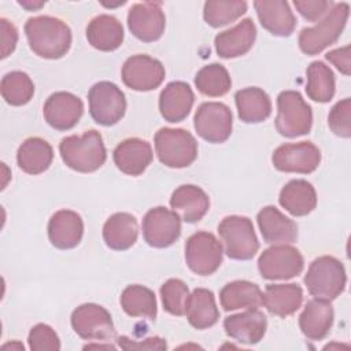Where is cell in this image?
I'll return each mask as SVG.
<instances>
[{
	"label": "cell",
	"instance_id": "obj_1",
	"mask_svg": "<svg viewBox=\"0 0 351 351\" xmlns=\"http://www.w3.org/2000/svg\"><path fill=\"white\" fill-rule=\"evenodd\" d=\"M25 34L30 49L44 59H59L71 47V30L59 18L40 15L29 18Z\"/></svg>",
	"mask_w": 351,
	"mask_h": 351
},
{
	"label": "cell",
	"instance_id": "obj_2",
	"mask_svg": "<svg viewBox=\"0 0 351 351\" xmlns=\"http://www.w3.org/2000/svg\"><path fill=\"white\" fill-rule=\"evenodd\" d=\"M59 152L64 165L80 173L96 171L107 158L101 134L96 130L64 137L59 144Z\"/></svg>",
	"mask_w": 351,
	"mask_h": 351
},
{
	"label": "cell",
	"instance_id": "obj_3",
	"mask_svg": "<svg viewBox=\"0 0 351 351\" xmlns=\"http://www.w3.org/2000/svg\"><path fill=\"white\" fill-rule=\"evenodd\" d=\"M347 276L343 263L335 256L324 255L314 259L304 276V284L315 299L333 300L346 288Z\"/></svg>",
	"mask_w": 351,
	"mask_h": 351
},
{
	"label": "cell",
	"instance_id": "obj_4",
	"mask_svg": "<svg viewBox=\"0 0 351 351\" xmlns=\"http://www.w3.org/2000/svg\"><path fill=\"white\" fill-rule=\"evenodd\" d=\"M350 14V5L347 3L333 4L321 19L313 27H304L299 34V48L306 55H317L329 45L335 44L346 23Z\"/></svg>",
	"mask_w": 351,
	"mask_h": 351
},
{
	"label": "cell",
	"instance_id": "obj_5",
	"mask_svg": "<svg viewBox=\"0 0 351 351\" xmlns=\"http://www.w3.org/2000/svg\"><path fill=\"white\" fill-rule=\"evenodd\" d=\"M155 151L167 167H188L197 158V143L185 129L162 128L155 134Z\"/></svg>",
	"mask_w": 351,
	"mask_h": 351
},
{
	"label": "cell",
	"instance_id": "obj_6",
	"mask_svg": "<svg viewBox=\"0 0 351 351\" xmlns=\"http://www.w3.org/2000/svg\"><path fill=\"white\" fill-rule=\"evenodd\" d=\"M218 233L223 241L225 252L230 259L248 261L252 259L259 250L254 225L247 217H225L218 225Z\"/></svg>",
	"mask_w": 351,
	"mask_h": 351
},
{
	"label": "cell",
	"instance_id": "obj_7",
	"mask_svg": "<svg viewBox=\"0 0 351 351\" xmlns=\"http://www.w3.org/2000/svg\"><path fill=\"white\" fill-rule=\"evenodd\" d=\"M313 112L296 90H284L277 97L276 129L281 136L298 137L311 130Z\"/></svg>",
	"mask_w": 351,
	"mask_h": 351
},
{
	"label": "cell",
	"instance_id": "obj_8",
	"mask_svg": "<svg viewBox=\"0 0 351 351\" xmlns=\"http://www.w3.org/2000/svg\"><path fill=\"white\" fill-rule=\"evenodd\" d=\"M88 101L92 119L101 126L118 123L126 111L123 92L110 81L95 84L88 92Z\"/></svg>",
	"mask_w": 351,
	"mask_h": 351
},
{
	"label": "cell",
	"instance_id": "obj_9",
	"mask_svg": "<svg viewBox=\"0 0 351 351\" xmlns=\"http://www.w3.org/2000/svg\"><path fill=\"white\" fill-rule=\"evenodd\" d=\"M196 133L206 141L213 144L223 143L229 138L233 126L230 108L218 101L202 103L193 118Z\"/></svg>",
	"mask_w": 351,
	"mask_h": 351
},
{
	"label": "cell",
	"instance_id": "obj_10",
	"mask_svg": "<svg viewBox=\"0 0 351 351\" xmlns=\"http://www.w3.org/2000/svg\"><path fill=\"white\" fill-rule=\"evenodd\" d=\"M185 262L199 276H210L222 263V245L210 232H196L185 243Z\"/></svg>",
	"mask_w": 351,
	"mask_h": 351
},
{
	"label": "cell",
	"instance_id": "obj_11",
	"mask_svg": "<svg viewBox=\"0 0 351 351\" xmlns=\"http://www.w3.org/2000/svg\"><path fill=\"white\" fill-rule=\"evenodd\" d=\"M304 259L299 250L292 245L278 244L266 248L259 259L258 269L266 280H288L302 273Z\"/></svg>",
	"mask_w": 351,
	"mask_h": 351
},
{
	"label": "cell",
	"instance_id": "obj_12",
	"mask_svg": "<svg viewBox=\"0 0 351 351\" xmlns=\"http://www.w3.org/2000/svg\"><path fill=\"white\" fill-rule=\"evenodd\" d=\"M71 326L84 340H111L115 337V328L111 314L96 303L78 306L71 314Z\"/></svg>",
	"mask_w": 351,
	"mask_h": 351
},
{
	"label": "cell",
	"instance_id": "obj_13",
	"mask_svg": "<svg viewBox=\"0 0 351 351\" xmlns=\"http://www.w3.org/2000/svg\"><path fill=\"white\" fill-rule=\"evenodd\" d=\"M181 234V218L166 207H154L143 219V237L154 248H166L174 244Z\"/></svg>",
	"mask_w": 351,
	"mask_h": 351
},
{
	"label": "cell",
	"instance_id": "obj_14",
	"mask_svg": "<svg viewBox=\"0 0 351 351\" xmlns=\"http://www.w3.org/2000/svg\"><path fill=\"white\" fill-rule=\"evenodd\" d=\"M321 162V152L310 141L282 144L271 155L273 166L284 173H313Z\"/></svg>",
	"mask_w": 351,
	"mask_h": 351
},
{
	"label": "cell",
	"instance_id": "obj_15",
	"mask_svg": "<svg viewBox=\"0 0 351 351\" xmlns=\"http://www.w3.org/2000/svg\"><path fill=\"white\" fill-rule=\"evenodd\" d=\"M166 18L160 1L136 3L128 14V27L130 33L144 43L159 40L165 32Z\"/></svg>",
	"mask_w": 351,
	"mask_h": 351
},
{
	"label": "cell",
	"instance_id": "obj_16",
	"mask_svg": "<svg viewBox=\"0 0 351 351\" xmlns=\"http://www.w3.org/2000/svg\"><path fill=\"white\" fill-rule=\"evenodd\" d=\"M165 80L163 64L148 55H133L122 66L123 84L138 92L156 89Z\"/></svg>",
	"mask_w": 351,
	"mask_h": 351
},
{
	"label": "cell",
	"instance_id": "obj_17",
	"mask_svg": "<svg viewBox=\"0 0 351 351\" xmlns=\"http://www.w3.org/2000/svg\"><path fill=\"white\" fill-rule=\"evenodd\" d=\"M84 112L81 99L70 92L52 93L43 107L44 119L56 130H69L77 125Z\"/></svg>",
	"mask_w": 351,
	"mask_h": 351
},
{
	"label": "cell",
	"instance_id": "obj_18",
	"mask_svg": "<svg viewBox=\"0 0 351 351\" xmlns=\"http://www.w3.org/2000/svg\"><path fill=\"white\" fill-rule=\"evenodd\" d=\"M266 315L258 308H248L244 313L229 315L223 321L226 335L243 344L259 343L266 333Z\"/></svg>",
	"mask_w": 351,
	"mask_h": 351
},
{
	"label": "cell",
	"instance_id": "obj_19",
	"mask_svg": "<svg viewBox=\"0 0 351 351\" xmlns=\"http://www.w3.org/2000/svg\"><path fill=\"white\" fill-rule=\"evenodd\" d=\"M261 25L273 36L288 37L293 33L296 18L284 0H258L254 3Z\"/></svg>",
	"mask_w": 351,
	"mask_h": 351
},
{
	"label": "cell",
	"instance_id": "obj_20",
	"mask_svg": "<svg viewBox=\"0 0 351 351\" xmlns=\"http://www.w3.org/2000/svg\"><path fill=\"white\" fill-rule=\"evenodd\" d=\"M256 27L252 19L245 18L229 30L217 34L214 44L219 58L230 59L245 55L254 45Z\"/></svg>",
	"mask_w": 351,
	"mask_h": 351
},
{
	"label": "cell",
	"instance_id": "obj_21",
	"mask_svg": "<svg viewBox=\"0 0 351 351\" xmlns=\"http://www.w3.org/2000/svg\"><path fill=\"white\" fill-rule=\"evenodd\" d=\"M262 237L269 244H289L298 239V225L277 207L266 206L256 215Z\"/></svg>",
	"mask_w": 351,
	"mask_h": 351
},
{
	"label": "cell",
	"instance_id": "obj_22",
	"mask_svg": "<svg viewBox=\"0 0 351 351\" xmlns=\"http://www.w3.org/2000/svg\"><path fill=\"white\" fill-rule=\"evenodd\" d=\"M84 234V222L80 214L71 210L56 211L48 222V239L59 250H70L80 244Z\"/></svg>",
	"mask_w": 351,
	"mask_h": 351
},
{
	"label": "cell",
	"instance_id": "obj_23",
	"mask_svg": "<svg viewBox=\"0 0 351 351\" xmlns=\"http://www.w3.org/2000/svg\"><path fill=\"white\" fill-rule=\"evenodd\" d=\"M114 163L128 176H140L152 162V148L148 141L132 137L121 141L112 152Z\"/></svg>",
	"mask_w": 351,
	"mask_h": 351
},
{
	"label": "cell",
	"instance_id": "obj_24",
	"mask_svg": "<svg viewBox=\"0 0 351 351\" xmlns=\"http://www.w3.org/2000/svg\"><path fill=\"white\" fill-rule=\"evenodd\" d=\"M195 95L191 86L182 81L167 84L159 96V111L165 121L176 123L184 121L192 110Z\"/></svg>",
	"mask_w": 351,
	"mask_h": 351
},
{
	"label": "cell",
	"instance_id": "obj_25",
	"mask_svg": "<svg viewBox=\"0 0 351 351\" xmlns=\"http://www.w3.org/2000/svg\"><path fill=\"white\" fill-rule=\"evenodd\" d=\"M170 206L173 211L186 223L199 222L210 208V199L207 193L196 185L178 186L171 197Z\"/></svg>",
	"mask_w": 351,
	"mask_h": 351
},
{
	"label": "cell",
	"instance_id": "obj_26",
	"mask_svg": "<svg viewBox=\"0 0 351 351\" xmlns=\"http://www.w3.org/2000/svg\"><path fill=\"white\" fill-rule=\"evenodd\" d=\"M333 317V307L328 300H308L299 315L300 330L310 340H322L332 328Z\"/></svg>",
	"mask_w": 351,
	"mask_h": 351
},
{
	"label": "cell",
	"instance_id": "obj_27",
	"mask_svg": "<svg viewBox=\"0 0 351 351\" xmlns=\"http://www.w3.org/2000/svg\"><path fill=\"white\" fill-rule=\"evenodd\" d=\"M86 40L99 51H115L123 41L122 23L112 15H97L86 26Z\"/></svg>",
	"mask_w": 351,
	"mask_h": 351
},
{
	"label": "cell",
	"instance_id": "obj_28",
	"mask_svg": "<svg viewBox=\"0 0 351 351\" xmlns=\"http://www.w3.org/2000/svg\"><path fill=\"white\" fill-rule=\"evenodd\" d=\"M138 226L129 213L112 214L103 226V239L108 248L115 251L129 250L137 240Z\"/></svg>",
	"mask_w": 351,
	"mask_h": 351
},
{
	"label": "cell",
	"instance_id": "obj_29",
	"mask_svg": "<svg viewBox=\"0 0 351 351\" xmlns=\"http://www.w3.org/2000/svg\"><path fill=\"white\" fill-rule=\"evenodd\" d=\"M303 302V291L298 284H270L262 296V304L278 317L293 314Z\"/></svg>",
	"mask_w": 351,
	"mask_h": 351
},
{
	"label": "cell",
	"instance_id": "obj_30",
	"mask_svg": "<svg viewBox=\"0 0 351 351\" xmlns=\"http://www.w3.org/2000/svg\"><path fill=\"white\" fill-rule=\"evenodd\" d=\"M278 202L293 217H304L315 208L317 193L308 181L291 180L282 186Z\"/></svg>",
	"mask_w": 351,
	"mask_h": 351
},
{
	"label": "cell",
	"instance_id": "obj_31",
	"mask_svg": "<svg viewBox=\"0 0 351 351\" xmlns=\"http://www.w3.org/2000/svg\"><path fill=\"white\" fill-rule=\"evenodd\" d=\"M185 315L188 322L199 330L215 325L219 318V311L214 293L206 288H196L188 296Z\"/></svg>",
	"mask_w": 351,
	"mask_h": 351
},
{
	"label": "cell",
	"instance_id": "obj_32",
	"mask_svg": "<svg viewBox=\"0 0 351 351\" xmlns=\"http://www.w3.org/2000/svg\"><path fill=\"white\" fill-rule=\"evenodd\" d=\"M234 101L239 118L245 123L263 122L271 114L270 97L261 88L251 86L237 90Z\"/></svg>",
	"mask_w": 351,
	"mask_h": 351
},
{
	"label": "cell",
	"instance_id": "obj_33",
	"mask_svg": "<svg viewBox=\"0 0 351 351\" xmlns=\"http://www.w3.org/2000/svg\"><path fill=\"white\" fill-rule=\"evenodd\" d=\"M53 149L48 141L40 137L26 138L18 148L16 162L27 174L44 173L52 163Z\"/></svg>",
	"mask_w": 351,
	"mask_h": 351
},
{
	"label": "cell",
	"instance_id": "obj_34",
	"mask_svg": "<svg viewBox=\"0 0 351 351\" xmlns=\"http://www.w3.org/2000/svg\"><path fill=\"white\" fill-rule=\"evenodd\" d=\"M261 288L250 281L237 280L226 284L219 292V302L225 311L237 308H258L262 304Z\"/></svg>",
	"mask_w": 351,
	"mask_h": 351
},
{
	"label": "cell",
	"instance_id": "obj_35",
	"mask_svg": "<svg viewBox=\"0 0 351 351\" xmlns=\"http://www.w3.org/2000/svg\"><path fill=\"white\" fill-rule=\"evenodd\" d=\"M121 306L130 317H141L147 319L156 318L155 293L143 285L134 284L126 287L121 293Z\"/></svg>",
	"mask_w": 351,
	"mask_h": 351
},
{
	"label": "cell",
	"instance_id": "obj_36",
	"mask_svg": "<svg viewBox=\"0 0 351 351\" xmlns=\"http://www.w3.org/2000/svg\"><path fill=\"white\" fill-rule=\"evenodd\" d=\"M335 74L324 62L315 60L307 67V96L318 103H328L335 96Z\"/></svg>",
	"mask_w": 351,
	"mask_h": 351
},
{
	"label": "cell",
	"instance_id": "obj_37",
	"mask_svg": "<svg viewBox=\"0 0 351 351\" xmlns=\"http://www.w3.org/2000/svg\"><path fill=\"white\" fill-rule=\"evenodd\" d=\"M197 90L210 97H219L229 92L232 80L228 70L219 63H211L202 67L195 75Z\"/></svg>",
	"mask_w": 351,
	"mask_h": 351
},
{
	"label": "cell",
	"instance_id": "obj_38",
	"mask_svg": "<svg viewBox=\"0 0 351 351\" xmlns=\"http://www.w3.org/2000/svg\"><path fill=\"white\" fill-rule=\"evenodd\" d=\"M0 90L3 99L11 106H23L34 95V84L23 71H11L1 78Z\"/></svg>",
	"mask_w": 351,
	"mask_h": 351
},
{
	"label": "cell",
	"instance_id": "obj_39",
	"mask_svg": "<svg viewBox=\"0 0 351 351\" xmlns=\"http://www.w3.org/2000/svg\"><path fill=\"white\" fill-rule=\"evenodd\" d=\"M247 11V3L240 0L233 1H215L204 3L203 16L211 27H221L239 19Z\"/></svg>",
	"mask_w": 351,
	"mask_h": 351
},
{
	"label": "cell",
	"instance_id": "obj_40",
	"mask_svg": "<svg viewBox=\"0 0 351 351\" xmlns=\"http://www.w3.org/2000/svg\"><path fill=\"white\" fill-rule=\"evenodd\" d=\"M188 296H189V289L182 280L170 278L160 287V298H162L163 308L171 315L181 317L185 314Z\"/></svg>",
	"mask_w": 351,
	"mask_h": 351
},
{
	"label": "cell",
	"instance_id": "obj_41",
	"mask_svg": "<svg viewBox=\"0 0 351 351\" xmlns=\"http://www.w3.org/2000/svg\"><path fill=\"white\" fill-rule=\"evenodd\" d=\"M328 123L330 130L340 137L348 138L351 136V99L346 97L337 101L329 115Z\"/></svg>",
	"mask_w": 351,
	"mask_h": 351
},
{
	"label": "cell",
	"instance_id": "obj_42",
	"mask_svg": "<svg viewBox=\"0 0 351 351\" xmlns=\"http://www.w3.org/2000/svg\"><path fill=\"white\" fill-rule=\"evenodd\" d=\"M29 348L33 351H44V350H60V341L56 332L47 324L34 325L27 337Z\"/></svg>",
	"mask_w": 351,
	"mask_h": 351
},
{
	"label": "cell",
	"instance_id": "obj_43",
	"mask_svg": "<svg viewBox=\"0 0 351 351\" xmlns=\"http://www.w3.org/2000/svg\"><path fill=\"white\" fill-rule=\"evenodd\" d=\"M293 5L304 19L315 22L332 8L333 3L326 0H295Z\"/></svg>",
	"mask_w": 351,
	"mask_h": 351
},
{
	"label": "cell",
	"instance_id": "obj_44",
	"mask_svg": "<svg viewBox=\"0 0 351 351\" xmlns=\"http://www.w3.org/2000/svg\"><path fill=\"white\" fill-rule=\"evenodd\" d=\"M117 341H118V346L123 350H166L167 348L165 339L158 336L144 339V341H136L126 336H119Z\"/></svg>",
	"mask_w": 351,
	"mask_h": 351
},
{
	"label": "cell",
	"instance_id": "obj_45",
	"mask_svg": "<svg viewBox=\"0 0 351 351\" xmlns=\"http://www.w3.org/2000/svg\"><path fill=\"white\" fill-rule=\"evenodd\" d=\"M0 34H1V59L7 58L14 52L18 43V30L16 27L5 18L0 19Z\"/></svg>",
	"mask_w": 351,
	"mask_h": 351
},
{
	"label": "cell",
	"instance_id": "obj_46",
	"mask_svg": "<svg viewBox=\"0 0 351 351\" xmlns=\"http://www.w3.org/2000/svg\"><path fill=\"white\" fill-rule=\"evenodd\" d=\"M326 60L333 63L340 73L344 75H350L351 73V66H350V45H346L343 48H337L333 51H329L325 55Z\"/></svg>",
	"mask_w": 351,
	"mask_h": 351
},
{
	"label": "cell",
	"instance_id": "obj_47",
	"mask_svg": "<svg viewBox=\"0 0 351 351\" xmlns=\"http://www.w3.org/2000/svg\"><path fill=\"white\" fill-rule=\"evenodd\" d=\"M19 4L22 5V7H25L26 10H29V11H33V10H38L40 7H43L44 4H45V1H37V3H32V1H19Z\"/></svg>",
	"mask_w": 351,
	"mask_h": 351
},
{
	"label": "cell",
	"instance_id": "obj_48",
	"mask_svg": "<svg viewBox=\"0 0 351 351\" xmlns=\"http://www.w3.org/2000/svg\"><path fill=\"white\" fill-rule=\"evenodd\" d=\"M89 348H104V350H115L114 346L111 344H88L84 347V350H89Z\"/></svg>",
	"mask_w": 351,
	"mask_h": 351
}]
</instances>
